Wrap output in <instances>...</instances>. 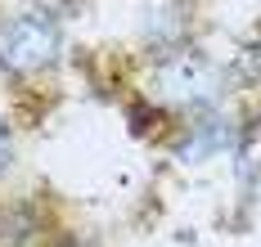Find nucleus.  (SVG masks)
Listing matches in <instances>:
<instances>
[{"mask_svg":"<svg viewBox=\"0 0 261 247\" xmlns=\"http://www.w3.org/2000/svg\"><path fill=\"white\" fill-rule=\"evenodd\" d=\"M153 90H158V99H167V104H180V108H207V104L221 99V90H225V72H221L212 58L185 50V54H171V58L158 63Z\"/></svg>","mask_w":261,"mask_h":247,"instance_id":"nucleus-1","label":"nucleus"},{"mask_svg":"<svg viewBox=\"0 0 261 247\" xmlns=\"http://www.w3.org/2000/svg\"><path fill=\"white\" fill-rule=\"evenodd\" d=\"M59 23L50 14H18L0 23V68L5 72H41L59 58Z\"/></svg>","mask_w":261,"mask_h":247,"instance_id":"nucleus-2","label":"nucleus"},{"mask_svg":"<svg viewBox=\"0 0 261 247\" xmlns=\"http://www.w3.org/2000/svg\"><path fill=\"white\" fill-rule=\"evenodd\" d=\"M221 148H230V126H225V121H203V126L180 144V162H203V158L221 153Z\"/></svg>","mask_w":261,"mask_h":247,"instance_id":"nucleus-3","label":"nucleus"},{"mask_svg":"<svg viewBox=\"0 0 261 247\" xmlns=\"http://www.w3.org/2000/svg\"><path fill=\"white\" fill-rule=\"evenodd\" d=\"M239 72H243V77H261V41L243 50V58H239Z\"/></svg>","mask_w":261,"mask_h":247,"instance_id":"nucleus-4","label":"nucleus"},{"mask_svg":"<svg viewBox=\"0 0 261 247\" xmlns=\"http://www.w3.org/2000/svg\"><path fill=\"white\" fill-rule=\"evenodd\" d=\"M9 162V131H5V121H0V166Z\"/></svg>","mask_w":261,"mask_h":247,"instance_id":"nucleus-5","label":"nucleus"}]
</instances>
